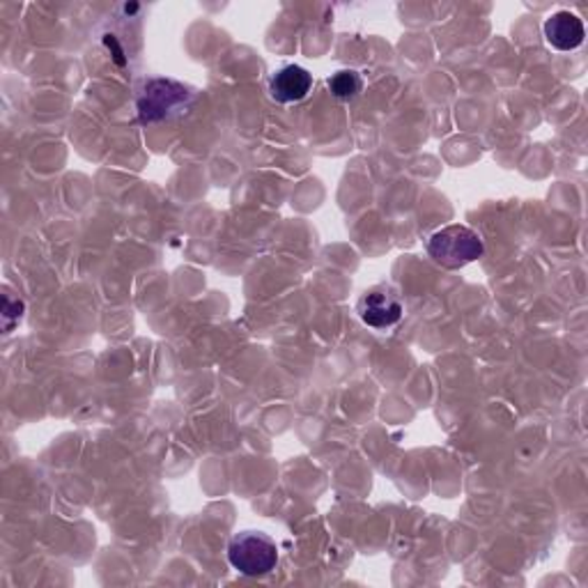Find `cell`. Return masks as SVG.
Listing matches in <instances>:
<instances>
[{
    "mask_svg": "<svg viewBox=\"0 0 588 588\" xmlns=\"http://www.w3.org/2000/svg\"><path fill=\"white\" fill-rule=\"evenodd\" d=\"M196 102V93L189 85L175 78H150L138 95V120L143 125L168 123L182 117Z\"/></svg>",
    "mask_w": 588,
    "mask_h": 588,
    "instance_id": "1",
    "label": "cell"
},
{
    "mask_svg": "<svg viewBox=\"0 0 588 588\" xmlns=\"http://www.w3.org/2000/svg\"><path fill=\"white\" fill-rule=\"evenodd\" d=\"M543 31H545L547 44L556 51H575L584 44V38H586L584 21L570 10H558L549 14Z\"/></svg>",
    "mask_w": 588,
    "mask_h": 588,
    "instance_id": "6",
    "label": "cell"
},
{
    "mask_svg": "<svg viewBox=\"0 0 588 588\" xmlns=\"http://www.w3.org/2000/svg\"><path fill=\"white\" fill-rule=\"evenodd\" d=\"M485 253L483 238L469 225L453 223L428 238V255L444 270H462Z\"/></svg>",
    "mask_w": 588,
    "mask_h": 588,
    "instance_id": "2",
    "label": "cell"
},
{
    "mask_svg": "<svg viewBox=\"0 0 588 588\" xmlns=\"http://www.w3.org/2000/svg\"><path fill=\"white\" fill-rule=\"evenodd\" d=\"M228 561L244 577H264L279 564V547L267 534L242 532L228 545Z\"/></svg>",
    "mask_w": 588,
    "mask_h": 588,
    "instance_id": "3",
    "label": "cell"
},
{
    "mask_svg": "<svg viewBox=\"0 0 588 588\" xmlns=\"http://www.w3.org/2000/svg\"><path fill=\"white\" fill-rule=\"evenodd\" d=\"M313 91V74L302 65H285L270 78V95L279 104H300Z\"/></svg>",
    "mask_w": 588,
    "mask_h": 588,
    "instance_id": "5",
    "label": "cell"
},
{
    "mask_svg": "<svg viewBox=\"0 0 588 588\" xmlns=\"http://www.w3.org/2000/svg\"><path fill=\"white\" fill-rule=\"evenodd\" d=\"M359 317L372 329H389L402 319V302L398 294L387 287L377 285L364 292V297L359 300Z\"/></svg>",
    "mask_w": 588,
    "mask_h": 588,
    "instance_id": "4",
    "label": "cell"
},
{
    "mask_svg": "<svg viewBox=\"0 0 588 588\" xmlns=\"http://www.w3.org/2000/svg\"><path fill=\"white\" fill-rule=\"evenodd\" d=\"M329 91L340 102H355L364 93V78L357 70H340L329 81Z\"/></svg>",
    "mask_w": 588,
    "mask_h": 588,
    "instance_id": "7",
    "label": "cell"
}]
</instances>
